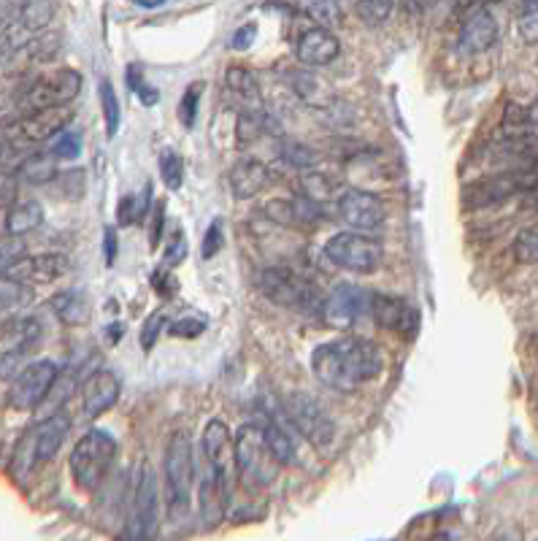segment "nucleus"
Returning a JSON list of instances; mask_svg holds the SVG:
<instances>
[{"label": "nucleus", "mask_w": 538, "mask_h": 541, "mask_svg": "<svg viewBox=\"0 0 538 541\" xmlns=\"http://www.w3.org/2000/svg\"><path fill=\"white\" fill-rule=\"evenodd\" d=\"M222 241H225V233H222V222L214 220L206 230V236H203L201 244V257L203 260H211V257L217 255L219 249H222Z\"/></svg>", "instance_id": "nucleus-45"}, {"label": "nucleus", "mask_w": 538, "mask_h": 541, "mask_svg": "<svg viewBox=\"0 0 538 541\" xmlns=\"http://www.w3.org/2000/svg\"><path fill=\"white\" fill-rule=\"evenodd\" d=\"M236 463L238 479L249 493H260L274 485L276 474L282 468L274 450L268 447L265 431L257 425H241L236 431Z\"/></svg>", "instance_id": "nucleus-2"}, {"label": "nucleus", "mask_w": 538, "mask_h": 541, "mask_svg": "<svg viewBox=\"0 0 538 541\" xmlns=\"http://www.w3.org/2000/svg\"><path fill=\"white\" fill-rule=\"evenodd\" d=\"M228 496L222 490V482L217 479L214 471H206V477L201 479V490H198V506H201V520L206 531H214L217 525H222L225 512H228Z\"/></svg>", "instance_id": "nucleus-24"}, {"label": "nucleus", "mask_w": 538, "mask_h": 541, "mask_svg": "<svg viewBox=\"0 0 538 541\" xmlns=\"http://www.w3.org/2000/svg\"><path fill=\"white\" fill-rule=\"evenodd\" d=\"M68 431H71L68 414L55 412L52 417H46L38 428L25 433V439L17 444V455H14V463H25L22 474H25L30 466H36V463H46V460L55 458L57 450L63 447Z\"/></svg>", "instance_id": "nucleus-9"}, {"label": "nucleus", "mask_w": 538, "mask_h": 541, "mask_svg": "<svg viewBox=\"0 0 538 541\" xmlns=\"http://www.w3.org/2000/svg\"><path fill=\"white\" fill-rule=\"evenodd\" d=\"M357 14L368 25H382L393 14V0H357Z\"/></svg>", "instance_id": "nucleus-41"}, {"label": "nucleus", "mask_w": 538, "mask_h": 541, "mask_svg": "<svg viewBox=\"0 0 538 541\" xmlns=\"http://www.w3.org/2000/svg\"><path fill=\"white\" fill-rule=\"evenodd\" d=\"M44 222V206L38 201H22L9 206L6 211V236H25V233H33L36 228H41Z\"/></svg>", "instance_id": "nucleus-27"}, {"label": "nucleus", "mask_w": 538, "mask_h": 541, "mask_svg": "<svg viewBox=\"0 0 538 541\" xmlns=\"http://www.w3.org/2000/svg\"><path fill=\"white\" fill-rule=\"evenodd\" d=\"M371 317L379 328L384 331H395L409 336L417 325V314H414V306H411L406 298H398V295H384L376 293L371 295Z\"/></svg>", "instance_id": "nucleus-19"}, {"label": "nucleus", "mask_w": 538, "mask_h": 541, "mask_svg": "<svg viewBox=\"0 0 538 541\" xmlns=\"http://www.w3.org/2000/svg\"><path fill=\"white\" fill-rule=\"evenodd\" d=\"M338 220L349 230L376 233L384 225V203L365 190H344L338 195Z\"/></svg>", "instance_id": "nucleus-15"}, {"label": "nucleus", "mask_w": 538, "mask_h": 541, "mask_svg": "<svg viewBox=\"0 0 538 541\" xmlns=\"http://www.w3.org/2000/svg\"><path fill=\"white\" fill-rule=\"evenodd\" d=\"M41 320L36 317H17V320H6L3 325V368H6V376L11 374V360L28 355L30 349L36 347L38 339H41Z\"/></svg>", "instance_id": "nucleus-21"}, {"label": "nucleus", "mask_w": 538, "mask_h": 541, "mask_svg": "<svg viewBox=\"0 0 538 541\" xmlns=\"http://www.w3.org/2000/svg\"><path fill=\"white\" fill-rule=\"evenodd\" d=\"M192 474H195V460H192L190 436L176 431L165 447V498L171 517H184L190 512Z\"/></svg>", "instance_id": "nucleus-4"}, {"label": "nucleus", "mask_w": 538, "mask_h": 541, "mask_svg": "<svg viewBox=\"0 0 538 541\" xmlns=\"http://www.w3.org/2000/svg\"><path fill=\"white\" fill-rule=\"evenodd\" d=\"M268 182H271L268 166L255 160V157L238 160L233 171H230V187H233V195L241 198V201H249V198H255L257 193H263Z\"/></svg>", "instance_id": "nucleus-23"}, {"label": "nucleus", "mask_w": 538, "mask_h": 541, "mask_svg": "<svg viewBox=\"0 0 538 541\" xmlns=\"http://www.w3.org/2000/svg\"><path fill=\"white\" fill-rule=\"evenodd\" d=\"M57 382V366L52 360H36L19 371L11 379L9 387V406L19 412H33L36 406L44 404V398L52 393Z\"/></svg>", "instance_id": "nucleus-12"}, {"label": "nucleus", "mask_w": 538, "mask_h": 541, "mask_svg": "<svg viewBox=\"0 0 538 541\" xmlns=\"http://www.w3.org/2000/svg\"><path fill=\"white\" fill-rule=\"evenodd\" d=\"M255 36H257V25L247 22V25H241V28L233 33V38H230V46H233V49H238V52H244V49H249V46H252Z\"/></svg>", "instance_id": "nucleus-48"}, {"label": "nucleus", "mask_w": 538, "mask_h": 541, "mask_svg": "<svg viewBox=\"0 0 538 541\" xmlns=\"http://www.w3.org/2000/svg\"><path fill=\"white\" fill-rule=\"evenodd\" d=\"M119 376L109 368H98L92 371L82 385V412L84 417H101L103 412H109L111 406L117 404L119 398Z\"/></svg>", "instance_id": "nucleus-18"}, {"label": "nucleus", "mask_w": 538, "mask_h": 541, "mask_svg": "<svg viewBox=\"0 0 538 541\" xmlns=\"http://www.w3.org/2000/svg\"><path fill=\"white\" fill-rule=\"evenodd\" d=\"M168 325H171V322H168V312H165V309L155 312L144 322V331H141V347H144V352H149V349L155 347L157 336H160V331L168 328Z\"/></svg>", "instance_id": "nucleus-43"}, {"label": "nucleus", "mask_w": 538, "mask_h": 541, "mask_svg": "<svg viewBox=\"0 0 538 541\" xmlns=\"http://www.w3.org/2000/svg\"><path fill=\"white\" fill-rule=\"evenodd\" d=\"M152 282H155V290L160 295H174L176 282H174V279H171V276L165 274V271H155V276H152Z\"/></svg>", "instance_id": "nucleus-53"}, {"label": "nucleus", "mask_w": 538, "mask_h": 541, "mask_svg": "<svg viewBox=\"0 0 538 541\" xmlns=\"http://www.w3.org/2000/svg\"><path fill=\"white\" fill-rule=\"evenodd\" d=\"M71 271V260L60 252H46L36 257H17L14 263L3 266V276L19 279V282H57Z\"/></svg>", "instance_id": "nucleus-17"}, {"label": "nucleus", "mask_w": 538, "mask_h": 541, "mask_svg": "<svg viewBox=\"0 0 538 541\" xmlns=\"http://www.w3.org/2000/svg\"><path fill=\"white\" fill-rule=\"evenodd\" d=\"M55 17V0H6L3 57L28 44L33 33L44 30Z\"/></svg>", "instance_id": "nucleus-7"}, {"label": "nucleus", "mask_w": 538, "mask_h": 541, "mask_svg": "<svg viewBox=\"0 0 538 541\" xmlns=\"http://www.w3.org/2000/svg\"><path fill=\"white\" fill-rule=\"evenodd\" d=\"M203 87H206L203 82L190 84V87L184 90L182 101H179V122H182L187 130L195 128V120H198V106H201Z\"/></svg>", "instance_id": "nucleus-37"}, {"label": "nucleus", "mask_w": 538, "mask_h": 541, "mask_svg": "<svg viewBox=\"0 0 538 541\" xmlns=\"http://www.w3.org/2000/svg\"><path fill=\"white\" fill-rule=\"evenodd\" d=\"M125 82H128V90H133V92L141 90V84H146L141 65L133 63V65H128V68H125Z\"/></svg>", "instance_id": "nucleus-52"}, {"label": "nucleus", "mask_w": 538, "mask_h": 541, "mask_svg": "<svg viewBox=\"0 0 538 541\" xmlns=\"http://www.w3.org/2000/svg\"><path fill=\"white\" fill-rule=\"evenodd\" d=\"M474 3H479V0H460V6H474Z\"/></svg>", "instance_id": "nucleus-58"}, {"label": "nucleus", "mask_w": 538, "mask_h": 541, "mask_svg": "<svg viewBox=\"0 0 538 541\" xmlns=\"http://www.w3.org/2000/svg\"><path fill=\"white\" fill-rule=\"evenodd\" d=\"M365 309H371V295L357 285H336L330 295L322 301V322L333 331H347L352 328Z\"/></svg>", "instance_id": "nucleus-14"}, {"label": "nucleus", "mask_w": 538, "mask_h": 541, "mask_svg": "<svg viewBox=\"0 0 538 541\" xmlns=\"http://www.w3.org/2000/svg\"><path fill=\"white\" fill-rule=\"evenodd\" d=\"M203 458H206V466L217 474V479L222 482V490L228 501L233 498V487H236V439L233 433L222 420H211L203 431Z\"/></svg>", "instance_id": "nucleus-11"}, {"label": "nucleus", "mask_w": 538, "mask_h": 541, "mask_svg": "<svg viewBox=\"0 0 538 541\" xmlns=\"http://www.w3.org/2000/svg\"><path fill=\"white\" fill-rule=\"evenodd\" d=\"M203 331H206V322L192 320V317H187V320H176L168 325V333L176 336V339H195V336H201Z\"/></svg>", "instance_id": "nucleus-46"}, {"label": "nucleus", "mask_w": 538, "mask_h": 541, "mask_svg": "<svg viewBox=\"0 0 538 541\" xmlns=\"http://www.w3.org/2000/svg\"><path fill=\"white\" fill-rule=\"evenodd\" d=\"M490 3H501V0H479V6H490Z\"/></svg>", "instance_id": "nucleus-59"}, {"label": "nucleus", "mask_w": 538, "mask_h": 541, "mask_svg": "<svg viewBox=\"0 0 538 541\" xmlns=\"http://www.w3.org/2000/svg\"><path fill=\"white\" fill-rule=\"evenodd\" d=\"M55 152L52 155H44V152H36V155H28L17 166V182L25 184H46L52 182L57 174Z\"/></svg>", "instance_id": "nucleus-28"}, {"label": "nucleus", "mask_w": 538, "mask_h": 541, "mask_svg": "<svg viewBox=\"0 0 538 541\" xmlns=\"http://www.w3.org/2000/svg\"><path fill=\"white\" fill-rule=\"evenodd\" d=\"M73 120V111L65 106H52V109H36L19 117L14 125H6V147H30L38 141H49L52 136H60L68 122Z\"/></svg>", "instance_id": "nucleus-10"}, {"label": "nucleus", "mask_w": 538, "mask_h": 541, "mask_svg": "<svg viewBox=\"0 0 538 541\" xmlns=\"http://www.w3.org/2000/svg\"><path fill=\"white\" fill-rule=\"evenodd\" d=\"M136 95H138V101L144 103L146 109H149V106H157V101H160V92H157L152 84H141V90H138Z\"/></svg>", "instance_id": "nucleus-55"}, {"label": "nucleus", "mask_w": 538, "mask_h": 541, "mask_svg": "<svg viewBox=\"0 0 538 541\" xmlns=\"http://www.w3.org/2000/svg\"><path fill=\"white\" fill-rule=\"evenodd\" d=\"M225 84H228L230 92H236L241 101H260V84H257V76L249 71L247 65H230L225 71Z\"/></svg>", "instance_id": "nucleus-30"}, {"label": "nucleus", "mask_w": 538, "mask_h": 541, "mask_svg": "<svg viewBox=\"0 0 538 541\" xmlns=\"http://www.w3.org/2000/svg\"><path fill=\"white\" fill-rule=\"evenodd\" d=\"M60 52V36L57 33H44V36H33L28 44L17 49V57H25L28 63H49L52 57Z\"/></svg>", "instance_id": "nucleus-31"}, {"label": "nucleus", "mask_w": 538, "mask_h": 541, "mask_svg": "<svg viewBox=\"0 0 538 541\" xmlns=\"http://www.w3.org/2000/svg\"><path fill=\"white\" fill-rule=\"evenodd\" d=\"M265 439H268V447L274 450V455L279 458V463L282 466H292L295 463V444H292V439L287 436V431H284L279 422H265Z\"/></svg>", "instance_id": "nucleus-34"}, {"label": "nucleus", "mask_w": 538, "mask_h": 541, "mask_svg": "<svg viewBox=\"0 0 538 541\" xmlns=\"http://www.w3.org/2000/svg\"><path fill=\"white\" fill-rule=\"evenodd\" d=\"M433 3H436V0H406V9L417 11V14H420V11L430 9Z\"/></svg>", "instance_id": "nucleus-56"}, {"label": "nucleus", "mask_w": 538, "mask_h": 541, "mask_svg": "<svg viewBox=\"0 0 538 541\" xmlns=\"http://www.w3.org/2000/svg\"><path fill=\"white\" fill-rule=\"evenodd\" d=\"M325 255L330 263L347 268L352 274H374L382 266L384 249L376 239H368V233L349 230V233H336L325 244Z\"/></svg>", "instance_id": "nucleus-8"}, {"label": "nucleus", "mask_w": 538, "mask_h": 541, "mask_svg": "<svg viewBox=\"0 0 538 541\" xmlns=\"http://www.w3.org/2000/svg\"><path fill=\"white\" fill-rule=\"evenodd\" d=\"M160 176L168 184V190H179L184 182V160L174 149H165L160 155Z\"/></svg>", "instance_id": "nucleus-38"}, {"label": "nucleus", "mask_w": 538, "mask_h": 541, "mask_svg": "<svg viewBox=\"0 0 538 541\" xmlns=\"http://www.w3.org/2000/svg\"><path fill=\"white\" fill-rule=\"evenodd\" d=\"M284 414L295 425V431H301L303 439L317 452L328 450L336 439V425L314 395L303 393V390L287 393L284 395Z\"/></svg>", "instance_id": "nucleus-6"}, {"label": "nucleus", "mask_w": 538, "mask_h": 541, "mask_svg": "<svg viewBox=\"0 0 538 541\" xmlns=\"http://www.w3.org/2000/svg\"><path fill=\"white\" fill-rule=\"evenodd\" d=\"M265 125H268V120H265L263 111L257 109H247L238 114L236 120V144L241 149H247L252 141H257L260 138V133L265 130Z\"/></svg>", "instance_id": "nucleus-33"}, {"label": "nucleus", "mask_w": 538, "mask_h": 541, "mask_svg": "<svg viewBox=\"0 0 538 541\" xmlns=\"http://www.w3.org/2000/svg\"><path fill=\"white\" fill-rule=\"evenodd\" d=\"M298 9L322 28H336L341 22V9L336 0H298Z\"/></svg>", "instance_id": "nucleus-32"}, {"label": "nucleus", "mask_w": 538, "mask_h": 541, "mask_svg": "<svg viewBox=\"0 0 538 541\" xmlns=\"http://www.w3.org/2000/svg\"><path fill=\"white\" fill-rule=\"evenodd\" d=\"M79 90H82V74L73 68H57L55 74H46L30 84L22 98V106L28 111L65 106L79 95Z\"/></svg>", "instance_id": "nucleus-13"}, {"label": "nucleus", "mask_w": 538, "mask_h": 541, "mask_svg": "<svg viewBox=\"0 0 538 541\" xmlns=\"http://www.w3.org/2000/svg\"><path fill=\"white\" fill-rule=\"evenodd\" d=\"M303 187H306V195L309 198H314V201H328L330 198V190H333V184L325 182V176L320 174H311L303 179Z\"/></svg>", "instance_id": "nucleus-47"}, {"label": "nucleus", "mask_w": 538, "mask_h": 541, "mask_svg": "<svg viewBox=\"0 0 538 541\" xmlns=\"http://www.w3.org/2000/svg\"><path fill=\"white\" fill-rule=\"evenodd\" d=\"M514 257L522 266H536L538 263V222L522 230L514 241Z\"/></svg>", "instance_id": "nucleus-36"}, {"label": "nucleus", "mask_w": 538, "mask_h": 541, "mask_svg": "<svg viewBox=\"0 0 538 541\" xmlns=\"http://www.w3.org/2000/svg\"><path fill=\"white\" fill-rule=\"evenodd\" d=\"M103 252H106V266H114L117 260V230L114 228L103 230Z\"/></svg>", "instance_id": "nucleus-51"}, {"label": "nucleus", "mask_w": 538, "mask_h": 541, "mask_svg": "<svg viewBox=\"0 0 538 541\" xmlns=\"http://www.w3.org/2000/svg\"><path fill=\"white\" fill-rule=\"evenodd\" d=\"M517 25H520L522 38L528 44L538 41V0H520V9H517Z\"/></svg>", "instance_id": "nucleus-39"}, {"label": "nucleus", "mask_w": 538, "mask_h": 541, "mask_svg": "<svg viewBox=\"0 0 538 541\" xmlns=\"http://www.w3.org/2000/svg\"><path fill=\"white\" fill-rule=\"evenodd\" d=\"M114 458H117V441L109 431L92 428V431L84 433L71 450V458H68L76 487L84 490V493L98 490L106 474H109Z\"/></svg>", "instance_id": "nucleus-3"}, {"label": "nucleus", "mask_w": 538, "mask_h": 541, "mask_svg": "<svg viewBox=\"0 0 538 541\" xmlns=\"http://www.w3.org/2000/svg\"><path fill=\"white\" fill-rule=\"evenodd\" d=\"M495 41H498V22L487 11V6H479L463 22L460 36H457V46H460L463 55H482Z\"/></svg>", "instance_id": "nucleus-20"}, {"label": "nucleus", "mask_w": 538, "mask_h": 541, "mask_svg": "<svg viewBox=\"0 0 538 541\" xmlns=\"http://www.w3.org/2000/svg\"><path fill=\"white\" fill-rule=\"evenodd\" d=\"M49 309L57 314V320L63 325H71V328L90 320V298L79 290H63V293L52 295Z\"/></svg>", "instance_id": "nucleus-25"}, {"label": "nucleus", "mask_w": 538, "mask_h": 541, "mask_svg": "<svg viewBox=\"0 0 538 541\" xmlns=\"http://www.w3.org/2000/svg\"><path fill=\"white\" fill-rule=\"evenodd\" d=\"M152 193H155V187H152V182H146L144 187H141V193L125 195V198L119 201V209H117L119 228H128V225H133V222H138L141 217H146V214H149V206H152Z\"/></svg>", "instance_id": "nucleus-29"}, {"label": "nucleus", "mask_w": 538, "mask_h": 541, "mask_svg": "<svg viewBox=\"0 0 538 541\" xmlns=\"http://www.w3.org/2000/svg\"><path fill=\"white\" fill-rule=\"evenodd\" d=\"M163 228H165V203L160 201L155 206V214H152V233H149V247H157L160 239H163Z\"/></svg>", "instance_id": "nucleus-50"}, {"label": "nucleus", "mask_w": 538, "mask_h": 541, "mask_svg": "<svg viewBox=\"0 0 538 541\" xmlns=\"http://www.w3.org/2000/svg\"><path fill=\"white\" fill-rule=\"evenodd\" d=\"M287 82H290L292 92L301 98L303 103H309V106H317V109H322V106H328L330 101H333V90H330L328 82H322L320 76L309 74V71H292V74H287Z\"/></svg>", "instance_id": "nucleus-26"}, {"label": "nucleus", "mask_w": 538, "mask_h": 541, "mask_svg": "<svg viewBox=\"0 0 538 541\" xmlns=\"http://www.w3.org/2000/svg\"><path fill=\"white\" fill-rule=\"evenodd\" d=\"M341 52V41L336 38V33L330 28H317L306 30L301 38H298V44H295V55L301 60L303 65H328L333 63Z\"/></svg>", "instance_id": "nucleus-22"}, {"label": "nucleus", "mask_w": 538, "mask_h": 541, "mask_svg": "<svg viewBox=\"0 0 538 541\" xmlns=\"http://www.w3.org/2000/svg\"><path fill=\"white\" fill-rule=\"evenodd\" d=\"M101 106H103V122H106V136L114 138L119 130V122H122V111H119L117 92H114V84L109 79L101 82Z\"/></svg>", "instance_id": "nucleus-35"}, {"label": "nucleus", "mask_w": 538, "mask_h": 541, "mask_svg": "<svg viewBox=\"0 0 538 541\" xmlns=\"http://www.w3.org/2000/svg\"><path fill=\"white\" fill-rule=\"evenodd\" d=\"M30 298H33V290H30L28 282L3 276V309L6 312L14 306H25V303H30Z\"/></svg>", "instance_id": "nucleus-40"}, {"label": "nucleus", "mask_w": 538, "mask_h": 541, "mask_svg": "<svg viewBox=\"0 0 538 541\" xmlns=\"http://www.w3.org/2000/svg\"><path fill=\"white\" fill-rule=\"evenodd\" d=\"M257 287L276 306L303 314L322 312V298L317 293V287L311 285L306 276L295 274L292 268H265L260 279H257Z\"/></svg>", "instance_id": "nucleus-5"}, {"label": "nucleus", "mask_w": 538, "mask_h": 541, "mask_svg": "<svg viewBox=\"0 0 538 541\" xmlns=\"http://www.w3.org/2000/svg\"><path fill=\"white\" fill-rule=\"evenodd\" d=\"M382 368L384 358L379 347L360 336H344V339L320 344L311 355L314 376L338 393H355L357 387L382 374Z\"/></svg>", "instance_id": "nucleus-1"}, {"label": "nucleus", "mask_w": 538, "mask_h": 541, "mask_svg": "<svg viewBox=\"0 0 538 541\" xmlns=\"http://www.w3.org/2000/svg\"><path fill=\"white\" fill-rule=\"evenodd\" d=\"M136 6H141V9H157V6H163L165 0H133Z\"/></svg>", "instance_id": "nucleus-57"}, {"label": "nucleus", "mask_w": 538, "mask_h": 541, "mask_svg": "<svg viewBox=\"0 0 538 541\" xmlns=\"http://www.w3.org/2000/svg\"><path fill=\"white\" fill-rule=\"evenodd\" d=\"M52 152H55L57 157H68V160L79 157V152H82V133H76V130H63V133L57 136L55 144H52Z\"/></svg>", "instance_id": "nucleus-44"}, {"label": "nucleus", "mask_w": 538, "mask_h": 541, "mask_svg": "<svg viewBox=\"0 0 538 541\" xmlns=\"http://www.w3.org/2000/svg\"><path fill=\"white\" fill-rule=\"evenodd\" d=\"M282 157L295 168L317 166V155H314V149L303 147V144H295V141H284Z\"/></svg>", "instance_id": "nucleus-42"}, {"label": "nucleus", "mask_w": 538, "mask_h": 541, "mask_svg": "<svg viewBox=\"0 0 538 541\" xmlns=\"http://www.w3.org/2000/svg\"><path fill=\"white\" fill-rule=\"evenodd\" d=\"M184 252H187V247H184V236L182 233H176V241H174V249L168 247V255H165V260H168V266H176L179 260L184 257Z\"/></svg>", "instance_id": "nucleus-54"}, {"label": "nucleus", "mask_w": 538, "mask_h": 541, "mask_svg": "<svg viewBox=\"0 0 538 541\" xmlns=\"http://www.w3.org/2000/svg\"><path fill=\"white\" fill-rule=\"evenodd\" d=\"M522 198L528 201V206L538 209V168L525 171V182H522Z\"/></svg>", "instance_id": "nucleus-49"}, {"label": "nucleus", "mask_w": 538, "mask_h": 541, "mask_svg": "<svg viewBox=\"0 0 538 541\" xmlns=\"http://www.w3.org/2000/svg\"><path fill=\"white\" fill-rule=\"evenodd\" d=\"M157 533V479L152 466L141 468L136 487V501H133V520L125 539H152Z\"/></svg>", "instance_id": "nucleus-16"}]
</instances>
